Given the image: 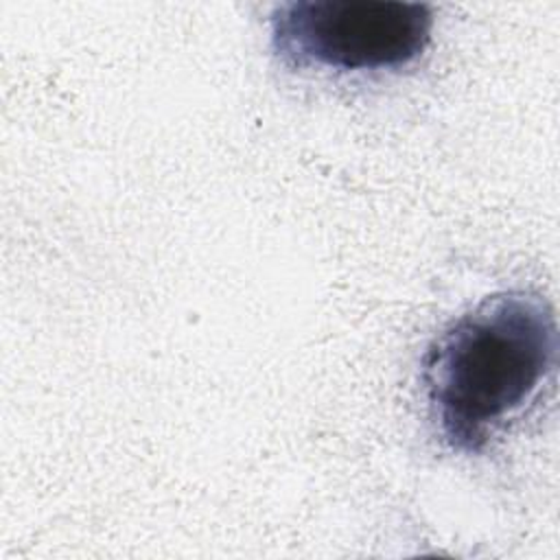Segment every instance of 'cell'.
Instances as JSON below:
<instances>
[{
	"label": "cell",
	"instance_id": "1",
	"mask_svg": "<svg viewBox=\"0 0 560 560\" xmlns=\"http://www.w3.org/2000/svg\"><path fill=\"white\" fill-rule=\"evenodd\" d=\"M558 324L551 304L525 289L499 291L453 319L422 357V389L440 440L483 451L551 378Z\"/></svg>",
	"mask_w": 560,
	"mask_h": 560
},
{
	"label": "cell",
	"instance_id": "2",
	"mask_svg": "<svg viewBox=\"0 0 560 560\" xmlns=\"http://www.w3.org/2000/svg\"><path fill=\"white\" fill-rule=\"evenodd\" d=\"M431 28L433 11L420 2L298 0L269 15L276 57L337 72L402 68L427 50Z\"/></svg>",
	"mask_w": 560,
	"mask_h": 560
}]
</instances>
